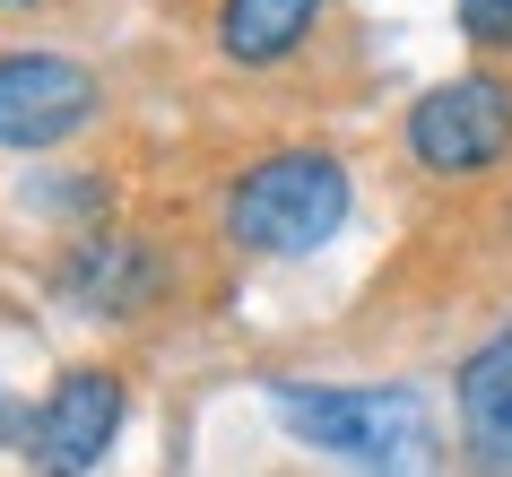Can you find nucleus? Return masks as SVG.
I'll return each instance as SVG.
<instances>
[{
    "mask_svg": "<svg viewBox=\"0 0 512 477\" xmlns=\"http://www.w3.org/2000/svg\"><path fill=\"white\" fill-rule=\"evenodd\" d=\"M278 425L356 477H443V434L417 382H270Z\"/></svg>",
    "mask_w": 512,
    "mask_h": 477,
    "instance_id": "nucleus-1",
    "label": "nucleus"
},
{
    "mask_svg": "<svg viewBox=\"0 0 512 477\" xmlns=\"http://www.w3.org/2000/svg\"><path fill=\"white\" fill-rule=\"evenodd\" d=\"M356 209V174L339 148L322 139H296V148H270L252 157L235 183L217 191V235L252 252V261H313Z\"/></svg>",
    "mask_w": 512,
    "mask_h": 477,
    "instance_id": "nucleus-2",
    "label": "nucleus"
},
{
    "mask_svg": "<svg viewBox=\"0 0 512 477\" xmlns=\"http://www.w3.org/2000/svg\"><path fill=\"white\" fill-rule=\"evenodd\" d=\"M400 148L426 183H486L512 165V79L504 70H460L434 79L400 113Z\"/></svg>",
    "mask_w": 512,
    "mask_h": 477,
    "instance_id": "nucleus-3",
    "label": "nucleus"
},
{
    "mask_svg": "<svg viewBox=\"0 0 512 477\" xmlns=\"http://www.w3.org/2000/svg\"><path fill=\"white\" fill-rule=\"evenodd\" d=\"M131 425V382L113 365H70L53 373V391L35 399L27 425V469L35 477H96Z\"/></svg>",
    "mask_w": 512,
    "mask_h": 477,
    "instance_id": "nucleus-4",
    "label": "nucleus"
},
{
    "mask_svg": "<svg viewBox=\"0 0 512 477\" xmlns=\"http://www.w3.org/2000/svg\"><path fill=\"white\" fill-rule=\"evenodd\" d=\"M105 105V79L70 53H44V44H9L0 53V148H61V139H79Z\"/></svg>",
    "mask_w": 512,
    "mask_h": 477,
    "instance_id": "nucleus-5",
    "label": "nucleus"
},
{
    "mask_svg": "<svg viewBox=\"0 0 512 477\" xmlns=\"http://www.w3.org/2000/svg\"><path fill=\"white\" fill-rule=\"evenodd\" d=\"M165 287H174L165 252L148 235H131V226H79V235L61 243V261H53V295L70 313H96V321L148 313Z\"/></svg>",
    "mask_w": 512,
    "mask_h": 477,
    "instance_id": "nucleus-6",
    "label": "nucleus"
},
{
    "mask_svg": "<svg viewBox=\"0 0 512 477\" xmlns=\"http://www.w3.org/2000/svg\"><path fill=\"white\" fill-rule=\"evenodd\" d=\"M460 399V451H469V477H512V321L486 330L452 373Z\"/></svg>",
    "mask_w": 512,
    "mask_h": 477,
    "instance_id": "nucleus-7",
    "label": "nucleus"
},
{
    "mask_svg": "<svg viewBox=\"0 0 512 477\" xmlns=\"http://www.w3.org/2000/svg\"><path fill=\"white\" fill-rule=\"evenodd\" d=\"M330 0H217V53L235 70H270L322 27Z\"/></svg>",
    "mask_w": 512,
    "mask_h": 477,
    "instance_id": "nucleus-8",
    "label": "nucleus"
},
{
    "mask_svg": "<svg viewBox=\"0 0 512 477\" xmlns=\"http://www.w3.org/2000/svg\"><path fill=\"white\" fill-rule=\"evenodd\" d=\"M452 18L469 35V53H486V61L512 53V0H452Z\"/></svg>",
    "mask_w": 512,
    "mask_h": 477,
    "instance_id": "nucleus-9",
    "label": "nucleus"
},
{
    "mask_svg": "<svg viewBox=\"0 0 512 477\" xmlns=\"http://www.w3.org/2000/svg\"><path fill=\"white\" fill-rule=\"evenodd\" d=\"M27 425H35V399H0V443L27 451Z\"/></svg>",
    "mask_w": 512,
    "mask_h": 477,
    "instance_id": "nucleus-10",
    "label": "nucleus"
}]
</instances>
